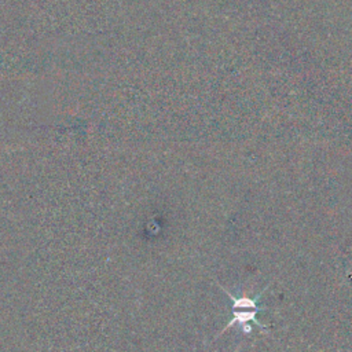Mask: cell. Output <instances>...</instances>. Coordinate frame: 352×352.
<instances>
[{
  "label": "cell",
  "instance_id": "6da1fadb",
  "mask_svg": "<svg viewBox=\"0 0 352 352\" xmlns=\"http://www.w3.org/2000/svg\"><path fill=\"white\" fill-rule=\"evenodd\" d=\"M270 286V285H268ZM268 286H265L257 296L254 297H248V296H242V297H235L234 294H231L228 290H226L221 285H219V287L228 296V298L231 300L232 305H231V312H232V319L224 326V329L221 330V333H224L226 330H228L231 326H234L235 323H239L243 327L245 333H250V327L248 326L249 322L256 323L260 329H263V331L268 333V326L263 324L261 322H258L256 319V315L258 312L263 311V308L258 305V301L261 298V296L264 294V292L268 289ZM220 333V334H221Z\"/></svg>",
  "mask_w": 352,
  "mask_h": 352
}]
</instances>
